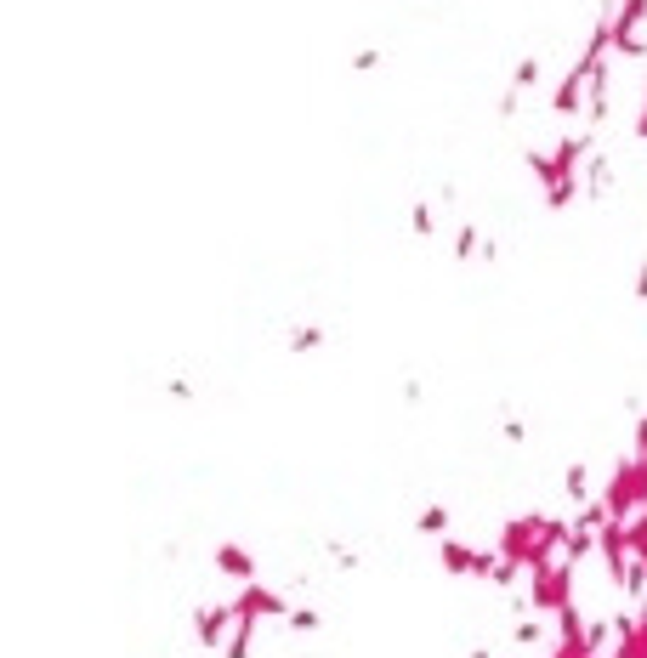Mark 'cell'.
I'll use <instances>...</instances> for the list:
<instances>
[{"label":"cell","mask_w":647,"mask_h":658,"mask_svg":"<svg viewBox=\"0 0 647 658\" xmlns=\"http://www.w3.org/2000/svg\"><path fill=\"white\" fill-rule=\"evenodd\" d=\"M233 607H239V613H256V619H279V624H284V613H290V602H284L279 590L256 585V579H245V590L233 596Z\"/></svg>","instance_id":"obj_3"},{"label":"cell","mask_w":647,"mask_h":658,"mask_svg":"<svg viewBox=\"0 0 647 658\" xmlns=\"http://www.w3.org/2000/svg\"><path fill=\"white\" fill-rule=\"evenodd\" d=\"M562 494H568V505H591L596 488H591V466L585 460H574V466L562 471Z\"/></svg>","instance_id":"obj_4"},{"label":"cell","mask_w":647,"mask_h":658,"mask_svg":"<svg viewBox=\"0 0 647 658\" xmlns=\"http://www.w3.org/2000/svg\"><path fill=\"white\" fill-rule=\"evenodd\" d=\"M256 630H262V619L256 613H239V624H233L228 647H222V658H250V647H256Z\"/></svg>","instance_id":"obj_5"},{"label":"cell","mask_w":647,"mask_h":658,"mask_svg":"<svg viewBox=\"0 0 647 658\" xmlns=\"http://www.w3.org/2000/svg\"><path fill=\"white\" fill-rule=\"evenodd\" d=\"M534 86H540V57H523L517 74H511V91H534Z\"/></svg>","instance_id":"obj_9"},{"label":"cell","mask_w":647,"mask_h":658,"mask_svg":"<svg viewBox=\"0 0 647 658\" xmlns=\"http://www.w3.org/2000/svg\"><path fill=\"white\" fill-rule=\"evenodd\" d=\"M438 562H443V573L449 579H489L494 573V562H500V551H472L466 539H443V551H438Z\"/></svg>","instance_id":"obj_1"},{"label":"cell","mask_w":647,"mask_h":658,"mask_svg":"<svg viewBox=\"0 0 647 658\" xmlns=\"http://www.w3.org/2000/svg\"><path fill=\"white\" fill-rule=\"evenodd\" d=\"M630 290H636V301H647V256H642V267H636V284H630Z\"/></svg>","instance_id":"obj_12"},{"label":"cell","mask_w":647,"mask_h":658,"mask_svg":"<svg viewBox=\"0 0 647 658\" xmlns=\"http://www.w3.org/2000/svg\"><path fill=\"white\" fill-rule=\"evenodd\" d=\"M472 658H489V653H483V647H472Z\"/></svg>","instance_id":"obj_13"},{"label":"cell","mask_w":647,"mask_h":658,"mask_svg":"<svg viewBox=\"0 0 647 658\" xmlns=\"http://www.w3.org/2000/svg\"><path fill=\"white\" fill-rule=\"evenodd\" d=\"M318 624H324L318 607H290V613H284V630H296V636H313Z\"/></svg>","instance_id":"obj_8"},{"label":"cell","mask_w":647,"mask_h":658,"mask_svg":"<svg viewBox=\"0 0 647 658\" xmlns=\"http://www.w3.org/2000/svg\"><path fill=\"white\" fill-rule=\"evenodd\" d=\"M216 568H222V573H233L239 585H245V579H256V562H250V556L239 551V545H228V539L216 545Z\"/></svg>","instance_id":"obj_6"},{"label":"cell","mask_w":647,"mask_h":658,"mask_svg":"<svg viewBox=\"0 0 647 658\" xmlns=\"http://www.w3.org/2000/svg\"><path fill=\"white\" fill-rule=\"evenodd\" d=\"M313 347H324V329H313V324L290 329V352H313Z\"/></svg>","instance_id":"obj_11"},{"label":"cell","mask_w":647,"mask_h":658,"mask_svg":"<svg viewBox=\"0 0 647 658\" xmlns=\"http://www.w3.org/2000/svg\"><path fill=\"white\" fill-rule=\"evenodd\" d=\"M233 624H239V607H233V602L193 607V641H199V647H210V653H222V647H228Z\"/></svg>","instance_id":"obj_2"},{"label":"cell","mask_w":647,"mask_h":658,"mask_svg":"<svg viewBox=\"0 0 647 658\" xmlns=\"http://www.w3.org/2000/svg\"><path fill=\"white\" fill-rule=\"evenodd\" d=\"M449 505H426V511H420V522H415V534H432V539H449Z\"/></svg>","instance_id":"obj_7"},{"label":"cell","mask_w":647,"mask_h":658,"mask_svg":"<svg viewBox=\"0 0 647 658\" xmlns=\"http://www.w3.org/2000/svg\"><path fill=\"white\" fill-rule=\"evenodd\" d=\"M409 227H415L420 239H432V233H438V210H432V205H415V210H409Z\"/></svg>","instance_id":"obj_10"}]
</instances>
